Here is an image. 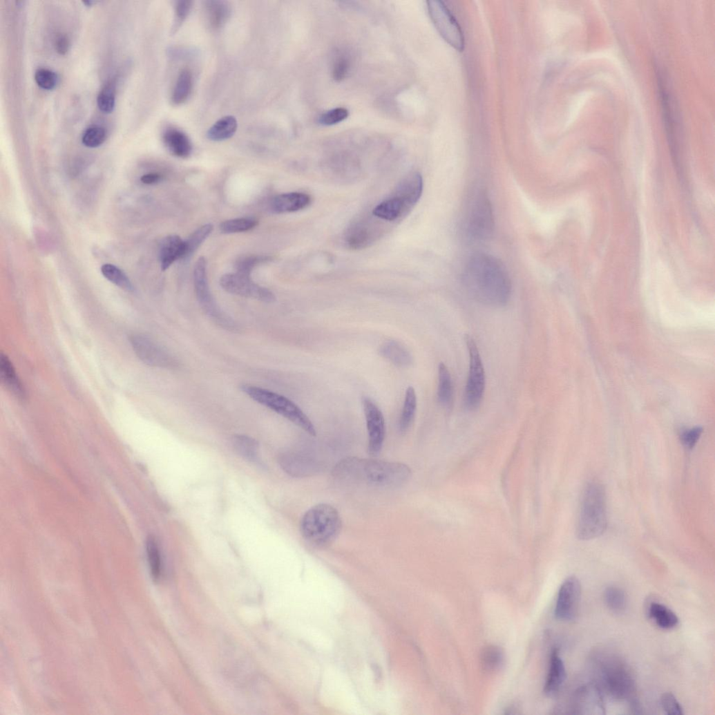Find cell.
<instances>
[{"label":"cell","instance_id":"6da1fadb","mask_svg":"<svg viewBox=\"0 0 715 715\" xmlns=\"http://www.w3.org/2000/svg\"><path fill=\"white\" fill-rule=\"evenodd\" d=\"M463 282L470 295L482 304L499 307L510 299L511 282L508 274L499 260L492 255H473L465 268Z\"/></svg>","mask_w":715,"mask_h":715},{"label":"cell","instance_id":"7a4b0ae2","mask_svg":"<svg viewBox=\"0 0 715 715\" xmlns=\"http://www.w3.org/2000/svg\"><path fill=\"white\" fill-rule=\"evenodd\" d=\"M333 473L345 482L383 488L402 486L412 476L410 468L403 464L356 457L341 461Z\"/></svg>","mask_w":715,"mask_h":715},{"label":"cell","instance_id":"3957f363","mask_svg":"<svg viewBox=\"0 0 715 715\" xmlns=\"http://www.w3.org/2000/svg\"><path fill=\"white\" fill-rule=\"evenodd\" d=\"M343 523L339 511L328 504L309 508L301 522V533L310 545L324 548L332 544L341 534Z\"/></svg>","mask_w":715,"mask_h":715},{"label":"cell","instance_id":"277c9868","mask_svg":"<svg viewBox=\"0 0 715 715\" xmlns=\"http://www.w3.org/2000/svg\"><path fill=\"white\" fill-rule=\"evenodd\" d=\"M607 528V497L603 486L591 482L584 488L577 526V536L590 540L602 535Z\"/></svg>","mask_w":715,"mask_h":715},{"label":"cell","instance_id":"5b68a950","mask_svg":"<svg viewBox=\"0 0 715 715\" xmlns=\"http://www.w3.org/2000/svg\"><path fill=\"white\" fill-rule=\"evenodd\" d=\"M241 389L254 401L286 418L309 435L316 436L312 422L297 405L287 398L254 385H243Z\"/></svg>","mask_w":715,"mask_h":715},{"label":"cell","instance_id":"8992f818","mask_svg":"<svg viewBox=\"0 0 715 715\" xmlns=\"http://www.w3.org/2000/svg\"><path fill=\"white\" fill-rule=\"evenodd\" d=\"M602 685L616 699H627L635 689V681L629 667L617 658L609 657L600 662Z\"/></svg>","mask_w":715,"mask_h":715},{"label":"cell","instance_id":"52a82bcc","mask_svg":"<svg viewBox=\"0 0 715 715\" xmlns=\"http://www.w3.org/2000/svg\"><path fill=\"white\" fill-rule=\"evenodd\" d=\"M193 285L198 301L206 312L222 328L235 331L236 323L217 305L211 294L207 277V262L204 256L198 258L193 268Z\"/></svg>","mask_w":715,"mask_h":715},{"label":"cell","instance_id":"ba28073f","mask_svg":"<svg viewBox=\"0 0 715 715\" xmlns=\"http://www.w3.org/2000/svg\"><path fill=\"white\" fill-rule=\"evenodd\" d=\"M465 227L468 236L475 241H484L492 236L495 221L492 206L486 192L479 191L473 199Z\"/></svg>","mask_w":715,"mask_h":715},{"label":"cell","instance_id":"9c48e42d","mask_svg":"<svg viewBox=\"0 0 715 715\" xmlns=\"http://www.w3.org/2000/svg\"><path fill=\"white\" fill-rule=\"evenodd\" d=\"M465 341L470 355V371L465 391V405L473 411L482 404L486 387V375L482 357L474 339L466 335Z\"/></svg>","mask_w":715,"mask_h":715},{"label":"cell","instance_id":"30bf717a","mask_svg":"<svg viewBox=\"0 0 715 715\" xmlns=\"http://www.w3.org/2000/svg\"><path fill=\"white\" fill-rule=\"evenodd\" d=\"M430 17L439 34L453 48L463 51L465 37L459 23L441 1L427 2Z\"/></svg>","mask_w":715,"mask_h":715},{"label":"cell","instance_id":"8fae6325","mask_svg":"<svg viewBox=\"0 0 715 715\" xmlns=\"http://www.w3.org/2000/svg\"><path fill=\"white\" fill-rule=\"evenodd\" d=\"M419 200L418 194L413 189L398 184L392 196L379 204L372 214L379 220L394 222L406 216Z\"/></svg>","mask_w":715,"mask_h":715},{"label":"cell","instance_id":"7c38bea8","mask_svg":"<svg viewBox=\"0 0 715 715\" xmlns=\"http://www.w3.org/2000/svg\"><path fill=\"white\" fill-rule=\"evenodd\" d=\"M220 285L227 292L233 295L268 303L276 301L274 294L269 289L254 283L250 276L237 272L226 274L220 279Z\"/></svg>","mask_w":715,"mask_h":715},{"label":"cell","instance_id":"4fadbf2b","mask_svg":"<svg viewBox=\"0 0 715 715\" xmlns=\"http://www.w3.org/2000/svg\"><path fill=\"white\" fill-rule=\"evenodd\" d=\"M362 404L368 433V450L370 456L374 457L381 452L384 444L385 419L381 410L371 399L364 397Z\"/></svg>","mask_w":715,"mask_h":715},{"label":"cell","instance_id":"5bb4252c","mask_svg":"<svg viewBox=\"0 0 715 715\" xmlns=\"http://www.w3.org/2000/svg\"><path fill=\"white\" fill-rule=\"evenodd\" d=\"M581 597V586L575 576H569L562 584L555 609V617L563 621L573 620L577 616Z\"/></svg>","mask_w":715,"mask_h":715},{"label":"cell","instance_id":"9a60e30c","mask_svg":"<svg viewBox=\"0 0 715 715\" xmlns=\"http://www.w3.org/2000/svg\"><path fill=\"white\" fill-rule=\"evenodd\" d=\"M133 348L145 364L156 368H171L175 362L172 356L150 338L135 335L130 339Z\"/></svg>","mask_w":715,"mask_h":715},{"label":"cell","instance_id":"2e32d148","mask_svg":"<svg viewBox=\"0 0 715 715\" xmlns=\"http://www.w3.org/2000/svg\"><path fill=\"white\" fill-rule=\"evenodd\" d=\"M574 707L578 714H604V703L600 688L594 684L580 687L575 694Z\"/></svg>","mask_w":715,"mask_h":715},{"label":"cell","instance_id":"e0dca14e","mask_svg":"<svg viewBox=\"0 0 715 715\" xmlns=\"http://www.w3.org/2000/svg\"><path fill=\"white\" fill-rule=\"evenodd\" d=\"M312 203L309 194L303 192H290L278 195L274 199L271 208L278 214L294 213L303 210Z\"/></svg>","mask_w":715,"mask_h":715},{"label":"cell","instance_id":"ac0fdd59","mask_svg":"<svg viewBox=\"0 0 715 715\" xmlns=\"http://www.w3.org/2000/svg\"><path fill=\"white\" fill-rule=\"evenodd\" d=\"M185 254V242L176 235L166 237L160 249L161 269L166 271L178 259H183Z\"/></svg>","mask_w":715,"mask_h":715},{"label":"cell","instance_id":"d6986e66","mask_svg":"<svg viewBox=\"0 0 715 715\" xmlns=\"http://www.w3.org/2000/svg\"><path fill=\"white\" fill-rule=\"evenodd\" d=\"M163 142L169 151L180 158H187L192 153V144L181 130L170 127L163 134Z\"/></svg>","mask_w":715,"mask_h":715},{"label":"cell","instance_id":"ffe728a7","mask_svg":"<svg viewBox=\"0 0 715 715\" xmlns=\"http://www.w3.org/2000/svg\"><path fill=\"white\" fill-rule=\"evenodd\" d=\"M566 679L565 665L557 649L552 652L549 674L544 685V692L548 695H554L563 686Z\"/></svg>","mask_w":715,"mask_h":715},{"label":"cell","instance_id":"44dd1931","mask_svg":"<svg viewBox=\"0 0 715 715\" xmlns=\"http://www.w3.org/2000/svg\"><path fill=\"white\" fill-rule=\"evenodd\" d=\"M373 227L365 221L354 223L346 233V243L350 248L355 249L369 246L376 238V230Z\"/></svg>","mask_w":715,"mask_h":715},{"label":"cell","instance_id":"7402d4cb","mask_svg":"<svg viewBox=\"0 0 715 715\" xmlns=\"http://www.w3.org/2000/svg\"><path fill=\"white\" fill-rule=\"evenodd\" d=\"M379 353L382 357L399 368H407L413 363L412 356L407 347L395 341L383 343L379 349Z\"/></svg>","mask_w":715,"mask_h":715},{"label":"cell","instance_id":"603a6c76","mask_svg":"<svg viewBox=\"0 0 715 715\" xmlns=\"http://www.w3.org/2000/svg\"><path fill=\"white\" fill-rule=\"evenodd\" d=\"M0 376L4 385L19 399L25 398L24 388L16 372L15 368L5 354L0 358Z\"/></svg>","mask_w":715,"mask_h":715},{"label":"cell","instance_id":"cb8c5ba5","mask_svg":"<svg viewBox=\"0 0 715 715\" xmlns=\"http://www.w3.org/2000/svg\"><path fill=\"white\" fill-rule=\"evenodd\" d=\"M647 616L657 626L663 629H672L679 625L678 616L666 605L651 602L647 608Z\"/></svg>","mask_w":715,"mask_h":715},{"label":"cell","instance_id":"d4e9b609","mask_svg":"<svg viewBox=\"0 0 715 715\" xmlns=\"http://www.w3.org/2000/svg\"><path fill=\"white\" fill-rule=\"evenodd\" d=\"M205 12L208 22L213 29L222 28L231 16V8L225 1H208L205 3Z\"/></svg>","mask_w":715,"mask_h":715},{"label":"cell","instance_id":"484cf974","mask_svg":"<svg viewBox=\"0 0 715 715\" xmlns=\"http://www.w3.org/2000/svg\"><path fill=\"white\" fill-rule=\"evenodd\" d=\"M481 666L487 673L500 670L505 662V654L499 646L490 645L483 649L480 656Z\"/></svg>","mask_w":715,"mask_h":715},{"label":"cell","instance_id":"4316f807","mask_svg":"<svg viewBox=\"0 0 715 715\" xmlns=\"http://www.w3.org/2000/svg\"><path fill=\"white\" fill-rule=\"evenodd\" d=\"M238 122L233 116H226L216 122L207 133L209 140L222 142L231 138L236 132Z\"/></svg>","mask_w":715,"mask_h":715},{"label":"cell","instance_id":"83f0119b","mask_svg":"<svg viewBox=\"0 0 715 715\" xmlns=\"http://www.w3.org/2000/svg\"><path fill=\"white\" fill-rule=\"evenodd\" d=\"M439 384L437 398L439 403L444 408H450L453 401V386L450 374L447 366L439 365Z\"/></svg>","mask_w":715,"mask_h":715},{"label":"cell","instance_id":"f1b7e54d","mask_svg":"<svg viewBox=\"0 0 715 715\" xmlns=\"http://www.w3.org/2000/svg\"><path fill=\"white\" fill-rule=\"evenodd\" d=\"M193 87V77L189 69H183L177 78L171 100L175 105L184 104L191 95Z\"/></svg>","mask_w":715,"mask_h":715},{"label":"cell","instance_id":"f546056e","mask_svg":"<svg viewBox=\"0 0 715 715\" xmlns=\"http://www.w3.org/2000/svg\"><path fill=\"white\" fill-rule=\"evenodd\" d=\"M417 399L415 389L410 386L408 388L403 410L401 412L399 427L401 432L407 431L411 426L417 412Z\"/></svg>","mask_w":715,"mask_h":715},{"label":"cell","instance_id":"4dcf8cb0","mask_svg":"<svg viewBox=\"0 0 715 715\" xmlns=\"http://www.w3.org/2000/svg\"><path fill=\"white\" fill-rule=\"evenodd\" d=\"M233 442L241 457L251 462H259L258 444L254 439L246 435H236Z\"/></svg>","mask_w":715,"mask_h":715},{"label":"cell","instance_id":"1f68e13d","mask_svg":"<svg viewBox=\"0 0 715 715\" xmlns=\"http://www.w3.org/2000/svg\"><path fill=\"white\" fill-rule=\"evenodd\" d=\"M213 230V226L212 225H205L195 231L187 240H184L185 254L183 259L189 258L195 252H196L202 243L212 233Z\"/></svg>","mask_w":715,"mask_h":715},{"label":"cell","instance_id":"d6a6232c","mask_svg":"<svg viewBox=\"0 0 715 715\" xmlns=\"http://www.w3.org/2000/svg\"><path fill=\"white\" fill-rule=\"evenodd\" d=\"M102 275L111 283L127 292H133L134 288L131 281L123 271L117 267L106 264L101 269Z\"/></svg>","mask_w":715,"mask_h":715},{"label":"cell","instance_id":"836d02e7","mask_svg":"<svg viewBox=\"0 0 715 715\" xmlns=\"http://www.w3.org/2000/svg\"><path fill=\"white\" fill-rule=\"evenodd\" d=\"M604 599L609 609L614 613H620L627 609V596L625 592L618 587L607 588L604 593Z\"/></svg>","mask_w":715,"mask_h":715},{"label":"cell","instance_id":"e575fe53","mask_svg":"<svg viewBox=\"0 0 715 715\" xmlns=\"http://www.w3.org/2000/svg\"><path fill=\"white\" fill-rule=\"evenodd\" d=\"M146 549L152 576L158 580L162 573V560L160 549L154 537L150 536L148 538Z\"/></svg>","mask_w":715,"mask_h":715},{"label":"cell","instance_id":"d590c367","mask_svg":"<svg viewBox=\"0 0 715 715\" xmlns=\"http://www.w3.org/2000/svg\"><path fill=\"white\" fill-rule=\"evenodd\" d=\"M258 225V221L251 218H236L227 220L220 225V230L224 233H242L251 230Z\"/></svg>","mask_w":715,"mask_h":715},{"label":"cell","instance_id":"8d00e7d4","mask_svg":"<svg viewBox=\"0 0 715 715\" xmlns=\"http://www.w3.org/2000/svg\"><path fill=\"white\" fill-rule=\"evenodd\" d=\"M97 104L104 113H111L113 111L115 104V84L113 82H108L100 91Z\"/></svg>","mask_w":715,"mask_h":715},{"label":"cell","instance_id":"74e56055","mask_svg":"<svg viewBox=\"0 0 715 715\" xmlns=\"http://www.w3.org/2000/svg\"><path fill=\"white\" fill-rule=\"evenodd\" d=\"M106 137V133L104 128L93 126L86 130L82 137V142L86 147L97 148L104 144Z\"/></svg>","mask_w":715,"mask_h":715},{"label":"cell","instance_id":"f35d334b","mask_svg":"<svg viewBox=\"0 0 715 715\" xmlns=\"http://www.w3.org/2000/svg\"><path fill=\"white\" fill-rule=\"evenodd\" d=\"M349 111L343 107H339L321 115L318 122L323 126H334L338 124L349 117Z\"/></svg>","mask_w":715,"mask_h":715},{"label":"cell","instance_id":"ab89813d","mask_svg":"<svg viewBox=\"0 0 715 715\" xmlns=\"http://www.w3.org/2000/svg\"><path fill=\"white\" fill-rule=\"evenodd\" d=\"M269 257L265 256H249L243 257L239 259L236 263V272L243 275L250 276L254 267L259 264L269 261Z\"/></svg>","mask_w":715,"mask_h":715},{"label":"cell","instance_id":"60d3db41","mask_svg":"<svg viewBox=\"0 0 715 715\" xmlns=\"http://www.w3.org/2000/svg\"><path fill=\"white\" fill-rule=\"evenodd\" d=\"M35 81L38 86L42 89L53 90L57 84V76L51 70L47 69L38 70L35 75Z\"/></svg>","mask_w":715,"mask_h":715},{"label":"cell","instance_id":"b9f144b4","mask_svg":"<svg viewBox=\"0 0 715 715\" xmlns=\"http://www.w3.org/2000/svg\"><path fill=\"white\" fill-rule=\"evenodd\" d=\"M662 707L669 715H681L684 714L683 708L672 693H665L661 698Z\"/></svg>","mask_w":715,"mask_h":715},{"label":"cell","instance_id":"7bdbcfd3","mask_svg":"<svg viewBox=\"0 0 715 715\" xmlns=\"http://www.w3.org/2000/svg\"><path fill=\"white\" fill-rule=\"evenodd\" d=\"M193 3L189 0H180L175 6V22L173 30L175 31L186 20L192 8Z\"/></svg>","mask_w":715,"mask_h":715},{"label":"cell","instance_id":"ee69618b","mask_svg":"<svg viewBox=\"0 0 715 715\" xmlns=\"http://www.w3.org/2000/svg\"><path fill=\"white\" fill-rule=\"evenodd\" d=\"M350 61L345 55L337 57L334 64L333 77L336 82L344 80L350 70Z\"/></svg>","mask_w":715,"mask_h":715},{"label":"cell","instance_id":"f6af8a7d","mask_svg":"<svg viewBox=\"0 0 715 715\" xmlns=\"http://www.w3.org/2000/svg\"><path fill=\"white\" fill-rule=\"evenodd\" d=\"M702 432L703 428L701 427H694L683 430L680 436L682 444L689 450L694 448Z\"/></svg>","mask_w":715,"mask_h":715},{"label":"cell","instance_id":"bcb514c9","mask_svg":"<svg viewBox=\"0 0 715 715\" xmlns=\"http://www.w3.org/2000/svg\"><path fill=\"white\" fill-rule=\"evenodd\" d=\"M70 41L67 36L61 35L56 37L55 47L56 51L60 55L66 54L70 49Z\"/></svg>","mask_w":715,"mask_h":715},{"label":"cell","instance_id":"7dc6e473","mask_svg":"<svg viewBox=\"0 0 715 715\" xmlns=\"http://www.w3.org/2000/svg\"><path fill=\"white\" fill-rule=\"evenodd\" d=\"M162 180V176L159 173H151L143 175L141 180L146 184H154L158 183Z\"/></svg>","mask_w":715,"mask_h":715},{"label":"cell","instance_id":"c3c4849f","mask_svg":"<svg viewBox=\"0 0 715 715\" xmlns=\"http://www.w3.org/2000/svg\"><path fill=\"white\" fill-rule=\"evenodd\" d=\"M85 3V4H87V3H88H88H86H86ZM91 3H93V2H89V4H90H90H91Z\"/></svg>","mask_w":715,"mask_h":715}]
</instances>
